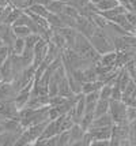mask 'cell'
I'll return each instance as SVG.
<instances>
[{
  "instance_id": "6da1fadb",
  "label": "cell",
  "mask_w": 136,
  "mask_h": 146,
  "mask_svg": "<svg viewBox=\"0 0 136 146\" xmlns=\"http://www.w3.org/2000/svg\"><path fill=\"white\" fill-rule=\"evenodd\" d=\"M72 49L75 52H78L80 56L84 57L86 60H89V62L93 64L98 63L99 56H101V55L94 49V46L91 45L90 40L86 37V36L80 34L79 32H78V34H76V37H75V42H74Z\"/></svg>"
},
{
  "instance_id": "7a4b0ae2",
  "label": "cell",
  "mask_w": 136,
  "mask_h": 146,
  "mask_svg": "<svg viewBox=\"0 0 136 146\" xmlns=\"http://www.w3.org/2000/svg\"><path fill=\"white\" fill-rule=\"evenodd\" d=\"M89 40H90L91 45L94 46V49L99 55L110 52V51H116L114 49V44H113V38L101 27H97L95 32L93 33V36Z\"/></svg>"
},
{
  "instance_id": "3957f363",
  "label": "cell",
  "mask_w": 136,
  "mask_h": 146,
  "mask_svg": "<svg viewBox=\"0 0 136 146\" xmlns=\"http://www.w3.org/2000/svg\"><path fill=\"white\" fill-rule=\"evenodd\" d=\"M110 145H131V128L129 121L113 123Z\"/></svg>"
},
{
  "instance_id": "277c9868",
  "label": "cell",
  "mask_w": 136,
  "mask_h": 146,
  "mask_svg": "<svg viewBox=\"0 0 136 146\" xmlns=\"http://www.w3.org/2000/svg\"><path fill=\"white\" fill-rule=\"evenodd\" d=\"M127 109H128V105L123 100H109V115L112 116L113 123L128 121Z\"/></svg>"
},
{
  "instance_id": "5b68a950",
  "label": "cell",
  "mask_w": 136,
  "mask_h": 146,
  "mask_svg": "<svg viewBox=\"0 0 136 146\" xmlns=\"http://www.w3.org/2000/svg\"><path fill=\"white\" fill-rule=\"evenodd\" d=\"M18 112L19 109L15 105L12 100H0V119H11L15 117L18 119Z\"/></svg>"
},
{
  "instance_id": "8992f818",
  "label": "cell",
  "mask_w": 136,
  "mask_h": 146,
  "mask_svg": "<svg viewBox=\"0 0 136 146\" xmlns=\"http://www.w3.org/2000/svg\"><path fill=\"white\" fill-rule=\"evenodd\" d=\"M0 76L3 82H11L14 79V72H12V62H11V56L10 53L7 55L4 62L0 66Z\"/></svg>"
},
{
  "instance_id": "52a82bcc",
  "label": "cell",
  "mask_w": 136,
  "mask_h": 146,
  "mask_svg": "<svg viewBox=\"0 0 136 146\" xmlns=\"http://www.w3.org/2000/svg\"><path fill=\"white\" fill-rule=\"evenodd\" d=\"M86 130L82 128L79 123H74L72 127L70 128V138H71V145H79L80 141L83 139Z\"/></svg>"
},
{
  "instance_id": "ba28073f",
  "label": "cell",
  "mask_w": 136,
  "mask_h": 146,
  "mask_svg": "<svg viewBox=\"0 0 136 146\" xmlns=\"http://www.w3.org/2000/svg\"><path fill=\"white\" fill-rule=\"evenodd\" d=\"M19 135L20 133H15V131H3L0 134V146L15 145L18 138H19Z\"/></svg>"
},
{
  "instance_id": "9c48e42d",
  "label": "cell",
  "mask_w": 136,
  "mask_h": 146,
  "mask_svg": "<svg viewBox=\"0 0 136 146\" xmlns=\"http://www.w3.org/2000/svg\"><path fill=\"white\" fill-rule=\"evenodd\" d=\"M116 56H117L116 51H110V52H106V53H102V55L99 56L98 64L108 66V67H114V66H116Z\"/></svg>"
},
{
  "instance_id": "30bf717a",
  "label": "cell",
  "mask_w": 136,
  "mask_h": 146,
  "mask_svg": "<svg viewBox=\"0 0 136 146\" xmlns=\"http://www.w3.org/2000/svg\"><path fill=\"white\" fill-rule=\"evenodd\" d=\"M110 126H113V120H112L109 112L94 117V120L91 123V127H110Z\"/></svg>"
},
{
  "instance_id": "8fae6325",
  "label": "cell",
  "mask_w": 136,
  "mask_h": 146,
  "mask_svg": "<svg viewBox=\"0 0 136 146\" xmlns=\"http://www.w3.org/2000/svg\"><path fill=\"white\" fill-rule=\"evenodd\" d=\"M26 11H29V13L34 14V15H38V17H42V18H45L49 15V10L46 8V6H44V4H39V3H32L30 6L27 7V8H25Z\"/></svg>"
},
{
  "instance_id": "7c38bea8",
  "label": "cell",
  "mask_w": 136,
  "mask_h": 146,
  "mask_svg": "<svg viewBox=\"0 0 136 146\" xmlns=\"http://www.w3.org/2000/svg\"><path fill=\"white\" fill-rule=\"evenodd\" d=\"M58 96H63V97H67V98H70L72 96L75 94V93H72L71 88H70V83H68V78H67V74H65L61 79H60V82H58Z\"/></svg>"
},
{
  "instance_id": "4fadbf2b",
  "label": "cell",
  "mask_w": 136,
  "mask_h": 146,
  "mask_svg": "<svg viewBox=\"0 0 136 146\" xmlns=\"http://www.w3.org/2000/svg\"><path fill=\"white\" fill-rule=\"evenodd\" d=\"M109 112V100H105V98H98L97 104H95V108H94V117L101 116L104 113Z\"/></svg>"
},
{
  "instance_id": "5bb4252c",
  "label": "cell",
  "mask_w": 136,
  "mask_h": 146,
  "mask_svg": "<svg viewBox=\"0 0 136 146\" xmlns=\"http://www.w3.org/2000/svg\"><path fill=\"white\" fill-rule=\"evenodd\" d=\"M118 4H120L118 0H99L94 6L97 7L98 13H102V11H108V10L114 8V7L118 6Z\"/></svg>"
},
{
  "instance_id": "9a60e30c",
  "label": "cell",
  "mask_w": 136,
  "mask_h": 146,
  "mask_svg": "<svg viewBox=\"0 0 136 146\" xmlns=\"http://www.w3.org/2000/svg\"><path fill=\"white\" fill-rule=\"evenodd\" d=\"M102 85H104V82H101L99 79L84 82L83 85H82V93H83V94H87V93H91V92H97V90L101 89Z\"/></svg>"
},
{
  "instance_id": "2e32d148",
  "label": "cell",
  "mask_w": 136,
  "mask_h": 146,
  "mask_svg": "<svg viewBox=\"0 0 136 146\" xmlns=\"http://www.w3.org/2000/svg\"><path fill=\"white\" fill-rule=\"evenodd\" d=\"M46 8L49 10V13L60 14L64 11L65 3H64V0H51V1L46 4Z\"/></svg>"
},
{
  "instance_id": "e0dca14e",
  "label": "cell",
  "mask_w": 136,
  "mask_h": 146,
  "mask_svg": "<svg viewBox=\"0 0 136 146\" xmlns=\"http://www.w3.org/2000/svg\"><path fill=\"white\" fill-rule=\"evenodd\" d=\"M25 48H26V42H25V38L16 37V38H15V41H14L12 48H11L10 53H14V55H22V52L25 51Z\"/></svg>"
},
{
  "instance_id": "ac0fdd59",
  "label": "cell",
  "mask_w": 136,
  "mask_h": 146,
  "mask_svg": "<svg viewBox=\"0 0 136 146\" xmlns=\"http://www.w3.org/2000/svg\"><path fill=\"white\" fill-rule=\"evenodd\" d=\"M67 78H68V83H70V88H71L72 93H75V94L82 93V85H83V83L79 82L78 79L74 78L71 74H67Z\"/></svg>"
},
{
  "instance_id": "d6986e66",
  "label": "cell",
  "mask_w": 136,
  "mask_h": 146,
  "mask_svg": "<svg viewBox=\"0 0 136 146\" xmlns=\"http://www.w3.org/2000/svg\"><path fill=\"white\" fill-rule=\"evenodd\" d=\"M12 30L16 37H22V38L27 37L30 33H33L32 30H30V27H27V26H25V25H12Z\"/></svg>"
},
{
  "instance_id": "ffe728a7",
  "label": "cell",
  "mask_w": 136,
  "mask_h": 146,
  "mask_svg": "<svg viewBox=\"0 0 136 146\" xmlns=\"http://www.w3.org/2000/svg\"><path fill=\"white\" fill-rule=\"evenodd\" d=\"M58 142L57 146H71V138H70V130H65L57 134Z\"/></svg>"
},
{
  "instance_id": "44dd1931",
  "label": "cell",
  "mask_w": 136,
  "mask_h": 146,
  "mask_svg": "<svg viewBox=\"0 0 136 146\" xmlns=\"http://www.w3.org/2000/svg\"><path fill=\"white\" fill-rule=\"evenodd\" d=\"M112 86L110 83H104L99 89V98H105V100H110L112 97Z\"/></svg>"
},
{
  "instance_id": "7402d4cb",
  "label": "cell",
  "mask_w": 136,
  "mask_h": 146,
  "mask_svg": "<svg viewBox=\"0 0 136 146\" xmlns=\"http://www.w3.org/2000/svg\"><path fill=\"white\" fill-rule=\"evenodd\" d=\"M41 36L37 34V33H30L27 37H25V42H26V46L27 48H34V45L37 44V41H38Z\"/></svg>"
},
{
  "instance_id": "603a6c76",
  "label": "cell",
  "mask_w": 136,
  "mask_h": 146,
  "mask_svg": "<svg viewBox=\"0 0 136 146\" xmlns=\"http://www.w3.org/2000/svg\"><path fill=\"white\" fill-rule=\"evenodd\" d=\"M121 97H123V90H121V88H120L117 83H113L110 100H121Z\"/></svg>"
},
{
  "instance_id": "cb8c5ba5",
  "label": "cell",
  "mask_w": 136,
  "mask_h": 146,
  "mask_svg": "<svg viewBox=\"0 0 136 146\" xmlns=\"http://www.w3.org/2000/svg\"><path fill=\"white\" fill-rule=\"evenodd\" d=\"M125 17L129 21L131 25H133L136 27V13L135 11H127V13H125Z\"/></svg>"
},
{
  "instance_id": "d4e9b609",
  "label": "cell",
  "mask_w": 136,
  "mask_h": 146,
  "mask_svg": "<svg viewBox=\"0 0 136 146\" xmlns=\"http://www.w3.org/2000/svg\"><path fill=\"white\" fill-rule=\"evenodd\" d=\"M33 3H39V4H44V6H46L51 0H32Z\"/></svg>"
},
{
  "instance_id": "484cf974",
  "label": "cell",
  "mask_w": 136,
  "mask_h": 146,
  "mask_svg": "<svg viewBox=\"0 0 136 146\" xmlns=\"http://www.w3.org/2000/svg\"><path fill=\"white\" fill-rule=\"evenodd\" d=\"M4 131V127H3V124H1V121H0V134Z\"/></svg>"
},
{
  "instance_id": "4316f807",
  "label": "cell",
  "mask_w": 136,
  "mask_h": 146,
  "mask_svg": "<svg viewBox=\"0 0 136 146\" xmlns=\"http://www.w3.org/2000/svg\"><path fill=\"white\" fill-rule=\"evenodd\" d=\"M0 120H1V119H0Z\"/></svg>"
}]
</instances>
